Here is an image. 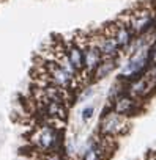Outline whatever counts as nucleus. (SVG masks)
<instances>
[{"instance_id": "nucleus-1", "label": "nucleus", "mask_w": 156, "mask_h": 160, "mask_svg": "<svg viewBox=\"0 0 156 160\" xmlns=\"http://www.w3.org/2000/svg\"><path fill=\"white\" fill-rule=\"evenodd\" d=\"M30 143L35 148V151H38L41 154L54 152V151L60 152V149H62V132H60V129L54 127L52 124L43 121L30 133Z\"/></svg>"}, {"instance_id": "nucleus-2", "label": "nucleus", "mask_w": 156, "mask_h": 160, "mask_svg": "<svg viewBox=\"0 0 156 160\" xmlns=\"http://www.w3.org/2000/svg\"><path fill=\"white\" fill-rule=\"evenodd\" d=\"M134 32L136 36L143 35L147 32H150L151 28L156 27V18H154V11L150 8H136L131 11H126L123 16H120Z\"/></svg>"}, {"instance_id": "nucleus-3", "label": "nucleus", "mask_w": 156, "mask_h": 160, "mask_svg": "<svg viewBox=\"0 0 156 160\" xmlns=\"http://www.w3.org/2000/svg\"><path fill=\"white\" fill-rule=\"evenodd\" d=\"M77 41L81 42L82 49H84V61H85V69H84V75L89 80H92V75L93 72L96 71V68L100 66V63L104 60L101 50L96 47V44L92 41L90 35H84V33H79L77 35Z\"/></svg>"}, {"instance_id": "nucleus-4", "label": "nucleus", "mask_w": 156, "mask_h": 160, "mask_svg": "<svg viewBox=\"0 0 156 160\" xmlns=\"http://www.w3.org/2000/svg\"><path fill=\"white\" fill-rule=\"evenodd\" d=\"M129 127H131V122H129L128 116L112 110L109 115H106L103 118V121L100 124V135L118 138V137L128 133Z\"/></svg>"}, {"instance_id": "nucleus-5", "label": "nucleus", "mask_w": 156, "mask_h": 160, "mask_svg": "<svg viewBox=\"0 0 156 160\" xmlns=\"http://www.w3.org/2000/svg\"><path fill=\"white\" fill-rule=\"evenodd\" d=\"M104 27H106V30L114 36V39H115L117 44L120 46L121 52L128 53L131 44H132L134 39H136V35H134V32L131 30V27H129L121 18H118V19L114 21V22H109V24L104 25Z\"/></svg>"}, {"instance_id": "nucleus-6", "label": "nucleus", "mask_w": 156, "mask_h": 160, "mask_svg": "<svg viewBox=\"0 0 156 160\" xmlns=\"http://www.w3.org/2000/svg\"><path fill=\"white\" fill-rule=\"evenodd\" d=\"M92 41L96 44V47L101 50L104 58H118L121 53L120 46L117 44V41L114 39V36L106 30V27L95 30L93 33H90Z\"/></svg>"}, {"instance_id": "nucleus-7", "label": "nucleus", "mask_w": 156, "mask_h": 160, "mask_svg": "<svg viewBox=\"0 0 156 160\" xmlns=\"http://www.w3.org/2000/svg\"><path fill=\"white\" fill-rule=\"evenodd\" d=\"M62 46L65 49V52L68 53L69 60L73 61V64L76 66V69L84 75V69H85V61H84V49L81 46V42L77 41V38H69V39H60ZM85 78V75H84ZM87 82V78H85Z\"/></svg>"}, {"instance_id": "nucleus-8", "label": "nucleus", "mask_w": 156, "mask_h": 160, "mask_svg": "<svg viewBox=\"0 0 156 160\" xmlns=\"http://www.w3.org/2000/svg\"><path fill=\"white\" fill-rule=\"evenodd\" d=\"M139 98L132 96L131 93H123L120 96H117L114 101H112V110L117 112V113H121V115H134L136 112H139L140 105H139Z\"/></svg>"}, {"instance_id": "nucleus-9", "label": "nucleus", "mask_w": 156, "mask_h": 160, "mask_svg": "<svg viewBox=\"0 0 156 160\" xmlns=\"http://www.w3.org/2000/svg\"><path fill=\"white\" fill-rule=\"evenodd\" d=\"M118 66V58H104L100 66L96 68V71L93 72L92 75V80L93 82H100V80L106 78L107 75H110Z\"/></svg>"}, {"instance_id": "nucleus-10", "label": "nucleus", "mask_w": 156, "mask_h": 160, "mask_svg": "<svg viewBox=\"0 0 156 160\" xmlns=\"http://www.w3.org/2000/svg\"><path fill=\"white\" fill-rule=\"evenodd\" d=\"M82 160H103V157H101V154H100V151H98L95 141H92V143L87 146V149L84 151Z\"/></svg>"}, {"instance_id": "nucleus-11", "label": "nucleus", "mask_w": 156, "mask_h": 160, "mask_svg": "<svg viewBox=\"0 0 156 160\" xmlns=\"http://www.w3.org/2000/svg\"><path fill=\"white\" fill-rule=\"evenodd\" d=\"M93 113H95V108L93 107H85L82 112H81V119L84 122H89L92 118H93Z\"/></svg>"}]
</instances>
